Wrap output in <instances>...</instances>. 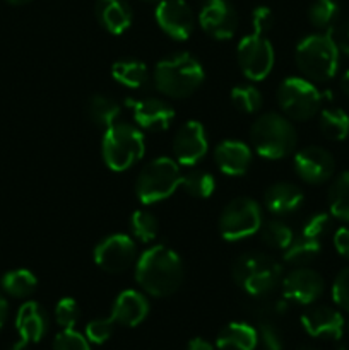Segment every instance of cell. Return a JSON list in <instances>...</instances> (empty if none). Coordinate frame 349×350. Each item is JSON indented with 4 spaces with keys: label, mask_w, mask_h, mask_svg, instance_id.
Returning <instances> with one entry per match:
<instances>
[{
    "label": "cell",
    "mask_w": 349,
    "mask_h": 350,
    "mask_svg": "<svg viewBox=\"0 0 349 350\" xmlns=\"http://www.w3.org/2000/svg\"><path fill=\"white\" fill-rule=\"evenodd\" d=\"M183 277L185 270L180 256L164 245L151 246L135 262V280L149 296H171L180 289Z\"/></svg>",
    "instance_id": "6da1fadb"
},
{
    "label": "cell",
    "mask_w": 349,
    "mask_h": 350,
    "mask_svg": "<svg viewBox=\"0 0 349 350\" xmlns=\"http://www.w3.org/2000/svg\"><path fill=\"white\" fill-rule=\"evenodd\" d=\"M205 72L194 55L181 51L156 64L153 81L161 94L173 99H185L204 84Z\"/></svg>",
    "instance_id": "7a4b0ae2"
},
{
    "label": "cell",
    "mask_w": 349,
    "mask_h": 350,
    "mask_svg": "<svg viewBox=\"0 0 349 350\" xmlns=\"http://www.w3.org/2000/svg\"><path fill=\"white\" fill-rule=\"evenodd\" d=\"M231 275L248 296L266 297L281 286L283 267L267 253L245 252L233 262Z\"/></svg>",
    "instance_id": "3957f363"
},
{
    "label": "cell",
    "mask_w": 349,
    "mask_h": 350,
    "mask_svg": "<svg viewBox=\"0 0 349 350\" xmlns=\"http://www.w3.org/2000/svg\"><path fill=\"white\" fill-rule=\"evenodd\" d=\"M294 60L301 75L308 81H331L339 68V46L332 38V31L305 36L296 44Z\"/></svg>",
    "instance_id": "277c9868"
},
{
    "label": "cell",
    "mask_w": 349,
    "mask_h": 350,
    "mask_svg": "<svg viewBox=\"0 0 349 350\" xmlns=\"http://www.w3.org/2000/svg\"><path fill=\"white\" fill-rule=\"evenodd\" d=\"M250 139L259 156L266 159H283L296 147L298 133L287 116L279 113H266L253 122Z\"/></svg>",
    "instance_id": "5b68a950"
},
{
    "label": "cell",
    "mask_w": 349,
    "mask_h": 350,
    "mask_svg": "<svg viewBox=\"0 0 349 350\" xmlns=\"http://www.w3.org/2000/svg\"><path fill=\"white\" fill-rule=\"evenodd\" d=\"M146 140L142 130L133 123L115 122L105 130L101 140L103 161L112 171H127L142 159Z\"/></svg>",
    "instance_id": "8992f818"
},
{
    "label": "cell",
    "mask_w": 349,
    "mask_h": 350,
    "mask_svg": "<svg viewBox=\"0 0 349 350\" xmlns=\"http://www.w3.org/2000/svg\"><path fill=\"white\" fill-rule=\"evenodd\" d=\"M180 164L171 157H156L142 167L135 178V197L144 205H153L170 198L180 187Z\"/></svg>",
    "instance_id": "52a82bcc"
},
{
    "label": "cell",
    "mask_w": 349,
    "mask_h": 350,
    "mask_svg": "<svg viewBox=\"0 0 349 350\" xmlns=\"http://www.w3.org/2000/svg\"><path fill=\"white\" fill-rule=\"evenodd\" d=\"M277 105L287 118L307 122L320 109L322 94L308 79L287 77L277 88Z\"/></svg>",
    "instance_id": "ba28073f"
},
{
    "label": "cell",
    "mask_w": 349,
    "mask_h": 350,
    "mask_svg": "<svg viewBox=\"0 0 349 350\" xmlns=\"http://www.w3.org/2000/svg\"><path fill=\"white\" fill-rule=\"evenodd\" d=\"M218 228L226 241L250 238L262 228V208L250 197L235 198L222 208Z\"/></svg>",
    "instance_id": "9c48e42d"
},
{
    "label": "cell",
    "mask_w": 349,
    "mask_h": 350,
    "mask_svg": "<svg viewBox=\"0 0 349 350\" xmlns=\"http://www.w3.org/2000/svg\"><path fill=\"white\" fill-rule=\"evenodd\" d=\"M236 58L246 79L263 81L274 67V46L262 34L250 33L240 40Z\"/></svg>",
    "instance_id": "30bf717a"
},
{
    "label": "cell",
    "mask_w": 349,
    "mask_h": 350,
    "mask_svg": "<svg viewBox=\"0 0 349 350\" xmlns=\"http://www.w3.org/2000/svg\"><path fill=\"white\" fill-rule=\"evenodd\" d=\"M96 265L108 273H122L137 262L135 243L127 234H109L92 252Z\"/></svg>",
    "instance_id": "8fae6325"
},
{
    "label": "cell",
    "mask_w": 349,
    "mask_h": 350,
    "mask_svg": "<svg viewBox=\"0 0 349 350\" xmlns=\"http://www.w3.org/2000/svg\"><path fill=\"white\" fill-rule=\"evenodd\" d=\"M154 17L159 29L171 40L185 41L194 33L195 17L185 0H159Z\"/></svg>",
    "instance_id": "7c38bea8"
},
{
    "label": "cell",
    "mask_w": 349,
    "mask_h": 350,
    "mask_svg": "<svg viewBox=\"0 0 349 350\" xmlns=\"http://www.w3.org/2000/svg\"><path fill=\"white\" fill-rule=\"evenodd\" d=\"M198 24L214 40H231L238 29V14L228 0H205L198 12Z\"/></svg>",
    "instance_id": "4fadbf2b"
},
{
    "label": "cell",
    "mask_w": 349,
    "mask_h": 350,
    "mask_svg": "<svg viewBox=\"0 0 349 350\" xmlns=\"http://www.w3.org/2000/svg\"><path fill=\"white\" fill-rule=\"evenodd\" d=\"M284 299L296 304H311L324 294V277L307 267H296L281 280Z\"/></svg>",
    "instance_id": "5bb4252c"
},
{
    "label": "cell",
    "mask_w": 349,
    "mask_h": 350,
    "mask_svg": "<svg viewBox=\"0 0 349 350\" xmlns=\"http://www.w3.org/2000/svg\"><path fill=\"white\" fill-rule=\"evenodd\" d=\"M209 140L202 123L188 120L177 130L173 139V156L181 166H194L207 154Z\"/></svg>",
    "instance_id": "9a60e30c"
},
{
    "label": "cell",
    "mask_w": 349,
    "mask_h": 350,
    "mask_svg": "<svg viewBox=\"0 0 349 350\" xmlns=\"http://www.w3.org/2000/svg\"><path fill=\"white\" fill-rule=\"evenodd\" d=\"M335 163L328 150L318 146L305 147L294 156V171L308 185H322L334 174Z\"/></svg>",
    "instance_id": "2e32d148"
},
{
    "label": "cell",
    "mask_w": 349,
    "mask_h": 350,
    "mask_svg": "<svg viewBox=\"0 0 349 350\" xmlns=\"http://www.w3.org/2000/svg\"><path fill=\"white\" fill-rule=\"evenodd\" d=\"M301 325L310 337L339 340L344 332V318L337 310L328 306H315L301 314Z\"/></svg>",
    "instance_id": "e0dca14e"
},
{
    "label": "cell",
    "mask_w": 349,
    "mask_h": 350,
    "mask_svg": "<svg viewBox=\"0 0 349 350\" xmlns=\"http://www.w3.org/2000/svg\"><path fill=\"white\" fill-rule=\"evenodd\" d=\"M135 125L142 130H166L174 118V109L161 98H144L132 106Z\"/></svg>",
    "instance_id": "ac0fdd59"
},
{
    "label": "cell",
    "mask_w": 349,
    "mask_h": 350,
    "mask_svg": "<svg viewBox=\"0 0 349 350\" xmlns=\"http://www.w3.org/2000/svg\"><path fill=\"white\" fill-rule=\"evenodd\" d=\"M214 159L226 176H243L252 164V150L240 140H222L216 147Z\"/></svg>",
    "instance_id": "d6986e66"
},
{
    "label": "cell",
    "mask_w": 349,
    "mask_h": 350,
    "mask_svg": "<svg viewBox=\"0 0 349 350\" xmlns=\"http://www.w3.org/2000/svg\"><path fill=\"white\" fill-rule=\"evenodd\" d=\"M149 314V301L142 293L133 289L122 291L113 303L112 314L116 325L122 327H137Z\"/></svg>",
    "instance_id": "ffe728a7"
},
{
    "label": "cell",
    "mask_w": 349,
    "mask_h": 350,
    "mask_svg": "<svg viewBox=\"0 0 349 350\" xmlns=\"http://www.w3.org/2000/svg\"><path fill=\"white\" fill-rule=\"evenodd\" d=\"M305 195L298 185L289 181H277L270 185L263 193V204L272 215L286 217L294 214L303 205Z\"/></svg>",
    "instance_id": "44dd1931"
},
{
    "label": "cell",
    "mask_w": 349,
    "mask_h": 350,
    "mask_svg": "<svg viewBox=\"0 0 349 350\" xmlns=\"http://www.w3.org/2000/svg\"><path fill=\"white\" fill-rule=\"evenodd\" d=\"M16 328L26 344L40 342L48 332V313L36 301H27L17 311Z\"/></svg>",
    "instance_id": "7402d4cb"
},
{
    "label": "cell",
    "mask_w": 349,
    "mask_h": 350,
    "mask_svg": "<svg viewBox=\"0 0 349 350\" xmlns=\"http://www.w3.org/2000/svg\"><path fill=\"white\" fill-rule=\"evenodd\" d=\"M96 19L109 34H123L132 24L133 14L127 0H98Z\"/></svg>",
    "instance_id": "603a6c76"
},
{
    "label": "cell",
    "mask_w": 349,
    "mask_h": 350,
    "mask_svg": "<svg viewBox=\"0 0 349 350\" xmlns=\"http://www.w3.org/2000/svg\"><path fill=\"white\" fill-rule=\"evenodd\" d=\"M259 344V332L248 323L233 321L219 332L216 347L219 350H255Z\"/></svg>",
    "instance_id": "cb8c5ba5"
},
{
    "label": "cell",
    "mask_w": 349,
    "mask_h": 350,
    "mask_svg": "<svg viewBox=\"0 0 349 350\" xmlns=\"http://www.w3.org/2000/svg\"><path fill=\"white\" fill-rule=\"evenodd\" d=\"M112 75L118 84L129 89H142L149 82L146 64L135 58H122L112 65Z\"/></svg>",
    "instance_id": "d4e9b609"
},
{
    "label": "cell",
    "mask_w": 349,
    "mask_h": 350,
    "mask_svg": "<svg viewBox=\"0 0 349 350\" xmlns=\"http://www.w3.org/2000/svg\"><path fill=\"white\" fill-rule=\"evenodd\" d=\"M86 113H88V118L94 125L108 129L113 123L118 122V116L122 113V109H120V105L115 99L103 94H94L86 103Z\"/></svg>",
    "instance_id": "484cf974"
},
{
    "label": "cell",
    "mask_w": 349,
    "mask_h": 350,
    "mask_svg": "<svg viewBox=\"0 0 349 350\" xmlns=\"http://www.w3.org/2000/svg\"><path fill=\"white\" fill-rule=\"evenodd\" d=\"M320 239H311L307 238V236H300V238H294L291 241V245L284 250L283 260L287 265L307 267L308 263H311L320 255Z\"/></svg>",
    "instance_id": "4316f807"
},
{
    "label": "cell",
    "mask_w": 349,
    "mask_h": 350,
    "mask_svg": "<svg viewBox=\"0 0 349 350\" xmlns=\"http://www.w3.org/2000/svg\"><path fill=\"white\" fill-rule=\"evenodd\" d=\"M318 126L325 139L341 142L349 135V115L339 108H325L320 113Z\"/></svg>",
    "instance_id": "83f0119b"
},
{
    "label": "cell",
    "mask_w": 349,
    "mask_h": 350,
    "mask_svg": "<svg viewBox=\"0 0 349 350\" xmlns=\"http://www.w3.org/2000/svg\"><path fill=\"white\" fill-rule=\"evenodd\" d=\"M328 208L339 221L349 222V171L339 174L328 188Z\"/></svg>",
    "instance_id": "f1b7e54d"
},
{
    "label": "cell",
    "mask_w": 349,
    "mask_h": 350,
    "mask_svg": "<svg viewBox=\"0 0 349 350\" xmlns=\"http://www.w3.org/2000/svg\"><path fill=\"white\" fill-rule=\"evenodd\" d=\"M2 289L5 294L12 297H27L36 291L38 279L31 270L27 269H16L9 270L2 277Z\"/></svg>",
    "instance_id": "f546056e"
},
{
    "label": "cell",
    "mask_w": 349,
    "mask_h": 350,
    "mask_svg": "<svg viewBox=\"0 0 349 350\" xmlns=\"http://www.w3.org/2000/svg\"><path fill=\"white\" fill-rule=\"evenodd\" d=\"M180 187L194 198H209L216 190V180L209 171L192 170L181 174Z\"/></svg>",
    "instance_id": "4dcf8cb0"
},
{
    "label": "cell",
    "mask_w": 349,
    "mask_h": 350,
    "mask_svg": "<svg viewBox=\"0 0 349 350\" xmlns=\"http://www.w3.org/2000/svg\"><path fill=\"white\" fill-rule=\"evenodd\" d=\"M260 236L269 248L281 250V252H284L294 239L293 229L279 219H272V221H267L266 224H262Z\"/></svg>",
    "instance_id": "1f68e13d"
},
{
    "label": "cell",
    "mask_w": 349,
    "mask_h": 350,
    "mask_svg": "<svg viewBox=\"0 0 349 350\" xmlns=\"http://www.w3.org/2000/svg\"><path fill=\"white\" fill-rule=\"evenodd\" d=\"M339 17V5L335 0H315L308 9V19L317 29L332 31Z\"/></svg>",
    "instance_id": "d6a6232c"
},
{
    "label": "cell",
    "mask_w": 349,
    "mask_h": 350,
    "mask_svg": "<svg viewBox=\"0 0 349 350\" xmlns=\"http://www.w3.org/2000/svg\"><path fill=\"white\" fill-rule=\"evenodd\" d=\"M231 103L238 111L253 115L263 105V98L257 88L250 84H240L231 89Z\"/></svg>",
    "instance_id": "836d02e7"
},
{
    "label": "cell",
    "mask_w": 349,
    "mask_h": 350,
    "mask_svg": "<svg viewBox=\"0 0 349 350\" xmlns=\"http://www.w3.org/2000/svg\"><path fill=\"white\" fill-rule=\"evenodd\" d=\"M130 229L140 243H153L159 232V222L149 211H135L130 217Z\"/></svg>",
    "instance_id": "e575fe53"
},
{
    "label": "cell",
    "mask_w": 349,
    "mask_h": 350,
    "mask_svg": "<svg viewBox=\"0 0 349 350\" xmlns=\"http://www.w3.org/2000/svg\"><path fill=\"white\" fill-rule=\"evenodd\" d=\"M81 318V308L72 297H62L55 306V321L62 328H74Z\"/></svg>",
    "instance_id": "d590c367"
},
{
    "label": "cell",
    "mask_w": 349,
    "mask_h": 350,
    "mask_svg": "<svg viewBox=\"0 0 349 350\" xmlns=\"http://www.w3.org/2000/svg\"><path fill=\"white\" fill-rule=\"evenodd\" d=\"M115 320L112 317L108 318H96L86 325V338L91 344H105L115 332Z\"/></svg>",
    "instance_id": "8d00e7d4"
},
{
    "label": "cell",
    "mask_w": 349,
    "mask_h": 350,
    "mask_svg": "<svg viewBox=\"0 0 349 350\" xmlns=\"http://www.w3.org/2000/svg\"><path fill=\"white\" fill-rule=\"evenodd\" d=\"M53 350H91L89 340L74 328H64L53 340Z\"/></svg>",
    "instance_id": "74e56055"
},
{
    "label": "cell",
    "mask_w": 349,
    "mask_h": 350,
    "mask_svg": "<svg viewBox=\"0 0 349 350\" xmlns=\"http://www.w3.org/2000/svg\"><path fill=\"white\" fill-rule=\"evenodd\" d=\"M259 338L266 350H283L284 340L274 320H259Z\"/></svg>",
    "instance_id": "f35d334b"
},
{
    "label": "cell",
    "mask_w": 349,
    "mask_h": 350,
    "mask_svg": "<svg viewBox=\"0 0 349 350\" xmlns=\"http://www.w3.org/2000/svg\"><path fill=\"white\" fill-rule=\"evenodd\" d=\"M328 229H331V215L325 214V212H317V214L310 215L305 221L301 236H307V238L311 239H320L322 236L327 234Z\"/></svg>",
    "instance_id": "ab89813d"
},
{
    "label": "cell",
    "mask_w": 349,
    "mask_h": 350,
    "mask_svg": "<svg viewBox=\"0 0 349 350\" xmlns=\"http://www.w3.org/2000/svg\"><path fill=\"white\" fill-rule=\"evenodd\" d=\"M332 299L342 310L349 311V267L341 270L332 284Z\"/></svg>",
    "instance_id": "60d3db41"
},
{
    "label": "cell",
    "mask_w": 349,
    "mask_h": 350,
    "mask_svg": "<svg viewBox=\"0 0 349 350\" xmlns=\"http://www.w3.org/2000/svg\"><path fill=\"white\" fill-rule=\"evenodd\" d=\"M274 26V14L269 7L259 5L252 12V33L266 36Z\"/></svg>",
    "instance_id": "b9f144b4"
},
{
    "label": "cell",
    "mask_w": 349,
    "mask_h": 350,
    "mask_svg": "<svg viewBox=\"0 0 349 350\" xmlns=\"http://www.w3.org/2000/svg\"><path fill=\"white\" fill-rule=\"evenodd\" d=\"M334 246L342 258L349 260V228H341L335 231Z\"/></svg>",
    "instance_id": "7bdbcfd3"
},
{
    "label": "cell",
    "mask_w": 349,
    "mask_h": 350,
    "mask_svg": "<svg viewBox=\"0 0 349 350\" xmlns=\"http://www.w3.org/2000/svg\"><path fill=\"white\" fill-rule=\"evenodd\" d=\"M337 46L339 50L344 51L346 55H349V19L342 24V27L339 29V38H337Z\"/></svg>",
    "instance_id": "ee69618b"
},
{
    "label": "cell",
    "mask_w": 349,
    "mask_h": 350,
    "mask_svg": "<svg viewBox=\"0 0 349 350\" xmlns=\"http://www.w3.org/2000/svg\"><path fill=\"white\" fill-rule=\"evenodd\" d=\"M187 350H214V345H212L211 342L205 340V338L195 337L188 342Z\"/></svg>",
    "instance_id": "f6af8a7d"
},
{
    "label": "cell",
    "mask_w": 349,
    "mask_h": 350,
    "mask_svg": "<svg viewBox=\"0 0 349 350\" xmlns=\"http://www.w3.org/2000/svg\"><path fill=\"white\" fill-rule=\"evenodd\" d=\"M7 308H9V306H7L5 297L0 294V328H2L3 321H5V318H7Z\"/></svg>",
    "instance_id": "bcb514c9"
},
{
    "label": "cell",
    "mask_w": 349,
    "mask_h": 350,
    "mask_svg": "<svg viewBox=\"0 0 349 350\" xmlns=\"http://www.w3.org/2000/svg\"><path fill=\"white\" fill-rule=\"evenodd\" d=\"M341 91L349 98V70L341 77Z\"/></svg>",
    "instance_id": "7dc6e473"
},
{
    "label": "cell",
    "mask_w": 349,
    "mask_h": 350,
    "mask_svg": "<svg viewBox=\"0 0 349 350\" xmlns=\"http://www.w3.org/2000/svg\"><path fill=\"white\" fill-rule=\"evenodd\" d=\"M27 349H29V344H26V342L19 340V342H16V344H14L9 350H27Z\"/></svg>",
    "instance_id": "c3c4849f"
},
{
    "label": "cell",
    "mask_w": 349,
    "mask_h": 350,
    "mask_svg": "<svg viewBox=\"0 0 349 350\" xmlns=\"http://www.w3.org/2000/svg\"><path fill=\"white\" fill-rule=\"evenodd\" d=\"M7 3H10V5H26V3L33 2V0H5Z\"/></svg>",
    "instance_id": "681fc988"
},
{
    "label": "cell",
    "mask_w": 349,
    "mask_h": 350,
    "mask_svg": "<svg viewBox=\"0 0 349 350\" xmlns=\"http://www.w3.org/2000/svg\"><path fill=\"white\" fill-rule=\"evenodd\" d=\"M298 350H320V349L315 347V345H311V344H303L298 347Z\"/></svg>",
    "instance_id": "f907efd6"
},
{
    "label": "cell",
    "mask_w": 349,
    "mask_h": 350,
    "mask_svg": "<svg viewBox=\"0 0 349 350\" xmlns=\"http://www.w3.org/2000/svg\"><path fill=\"white\" fill-rule=\"evenodd\" d=\"M142 2H146V3H157V2H159V0H142Z\"/></svg>",
    "instance_id": "816d5d0a"
}]
</instances>
